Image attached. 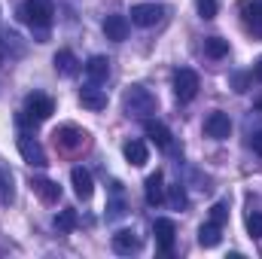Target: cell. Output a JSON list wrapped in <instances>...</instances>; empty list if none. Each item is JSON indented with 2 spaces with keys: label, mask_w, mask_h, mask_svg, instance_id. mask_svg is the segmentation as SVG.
<instances>
[{
  "label": "cell",
  "mask_w": 262,
  "mask_h": 259,
  "mask_svg": "<svg viewBox=\"0 0 262 259\" xmlns=\"http://www.w3.org/2000/svg\"><path fill=\"white\" fill-rule=\"evenodd\" d=\"M122 110L134 119H146L149 113H156V98L143 85H128L125 95H122Z\"/></svg>",
  "instance_id": "cell-1"
},
{
  "label": "cell",
  "mask_w": 262,
  "mask_h": 259,
  "mask_svg": "<svg viewBox=\"0 0 262 259\" xmlns=\"http://www.w3.org/2000/svg\"><path fill=\"white\" fill-rule=\"evenodd\" d=\"M52 15H55L52 0H25L18 6V18L25 25H31V28H49L52 25Z\"/></svg>",
  "instance_id": "cell-2"
},
{
  "label": "cell",
  "mask_w": 262,
  "mask_h": 259,
  "mask_svg": "<svg viewBox=\"0 0 262 259\" xmlns=\"http://www.w3.org/2000/svg\"><path fill=\"white\" fill-rule=\"evenodd\" d=\"M55 113V101L49 95H28L25 101V110H21V122H46L49 116Z\"/></svg>",
  "instance_id": "cell-3"
},
{
  "label": "cell",
  "mask_w": 262,
  "mask_h": 259,
  "mask_svg": "<svg viewBox=\"0 0 262 259\" xmlns=\"http://www.w3.org/2000/svg\"><path fill=\"white\" fill-rule=\"evenodd\" d=\"M52 137H55V146L64 149V153H76V149H82L89 143V134L82 128H76V125H61Z\"/></svg>",
  "instance_id": "cell-4"
},
{
  "label": "cell",
  "mask_w": 262,
  "mask_h": 259,
  "mask_svg": "<svg viewBox=\"0 0 262 259\" xmlns=\"http://www.w3.org/2000/svg\"><path fill=\"white\" fill-rule=\"evenodd\" d=\"M198 89H201V82H198L195 70L180 67V70L174 73V95H177L180 101H192V98L198 95Z\"/></svg>",
  "instance_id": "cell-5"
},
{
  "label": "cell",
  "mask_w": 262,
  "mask_h": 259,
  "mask_svg": "<svg viewBox=\"0 0 262 259\" xmlns=\"http://www.w3.org/2000/svg\"><path fill=\"white\" fill-rule=\"evenodd\" d=\"M162 15H165V6H159V3H134L131 6V25H137V28H152L162 21Z\"/></svg>",
  "instance_id": "cell-6"
},
{
  "label": "cell",
  "mask_w": 262,
  "mask_h": 259,
  "mask_svg": "<svg viewBox=\"0 0 262 259\" xmlns=\"http://www.w3.org/2000/svg\"><path fill=\"white\" fill-rule=\"evenodd\" d=\"M18 153H21V159H25L28 165H34V168H46V165H49L46 149H43L40 140L31 137V134H21V137H18Z\"/></svg>",
  "instance_id": "cell-7"
},
{
  "label": "cell",
  "mask_w": 262,
  "mask_h": 259,
  "mask_svg": "<svg viewBox=\"0 0 262 259\" xmlns=\"http://www.w3.org/2000/svg\"><path fill=\"white\" fill-rule=\"evenodd\" d=\"M238 9H241V18H244L247 31L256 40H262V0H241Z\"/></svg>",
  "instance_id": "cell-8"
},
{
  "label": "cell",
  "mask_w": 262,
  "mask_h": 259,
  "mask_svg": "<svg viewBox=\"0 0 262 259\" xmlns=\"http://www.w3.org/2000/svg\"><path fill=\"white\" fill-rule=\"evenodd\" d=\"M152 235H156V244H159L165 253H171V247H174V238H177V226H174V220H168V217H159V220L152 223Z\"/></svg>",
  "instance_id": "cell-9"
},
{
  "label": "cell",
  "mask_w": 262,
  "mask_h": 259,
  "mask_svg": "<svg viewBox=\"0 0 262 259\" xmlns=\"http://www.w3.org/2000/svg\"><path fill=\"white\" fill-rule=\"evenodd\" d=\"M204 134L207 137H213V140H226L229 134H232V119H229V113H210L207 119H204Z\"/></svg>",
  "instance_id": "cell-10"
},
{
  "label": "cell",
  "mask_w": 262,
  "mask_h": 259,
  "mask_svg": "<svg viewBox=\"0 0 262 259\" xmlns=\"http://www.w3.org/2000/svg\"><path fill=\"white\" fill-rule=\"evenodd\" d=\"M140 247H143V241L137 238V232H134V229H119V232L113 235V250H116V253H122V256L140 253Z\"/></svg>",
  "instance_id": "cell-11"
},
{
  "label": "cell",
  "mask_w": 262,
  "mask_h": 259,
  "mask_svg": "<svg viewBox=\"0 0 262 259\" xmlns=\"http://www.w3.org/2000/svg\"><path fill=\"white\" fill-rule=\"evenodd\" d=\"M79 104L85 107V110H104L107 107V95L98 89V82H89V85H82L79 89Z\"/></svg>",
  "instance_id": "cell-12"
},
{
  "label": "cell",
  "mask_w": 262,
  "mask_h": 259,
  "mask_svg": "<svg viewBox=\"0 0 262 259\" xmlns=\"http://www.w3.org/2000/svg\"><path fill=\"white\" fill-rule=\"evenodd\" d=\"M31 189L40 195L46 204H55L61 198V186L55 180H49V177H31Z\"/></svg>",
  "instance_id": "cell-13"
},
{
  "label": "cell",
  "mask_w": 262,
  "mask_h": 259,
  "mask_svg": "<svg viewBox=\"0 0 262 259\" xmlns=\"http://www.w3.org/2000/svg\"><path fill=\"white\" fill-rule=\"evenodd\" d=\"M104 34H107V40H113V43L128 40V18H125V15H107V18H104Z\"/></svg>",
  "instance_id": "cell-14"
},
{
  "label": "cell",
  "mask_w": 262,
  "mask_h": 259,
  "mask_svg": "<svg viewBox=\"0 0 262 259\" xmlns=\"http://www.w3.org/2000/svg\"><path fill=\"white\" fill-rule=\"evenodd\" d=\"M143 195H146V204H152V207L165 201V177H162V171H156V174L146 177V183H143Z\"/></svg>",
  "instance_id": "cell-15"
},
{
  "label": "cell",
  "mask_w": 262,
  "mask_h": 259,
  "mask_svg": "<svg viewBox=\"0 0 262 259\" xmlns=\"http://www.w3.org/2000/svg\"><path fill=\"white\" fill-rule=\"evenodd\" d=\"M70 180H73V192L79 195L82 201L92 198V192H95V180H92V174H89L85 168H73V171H70Z\"/></svg>",
  "instance_id": "cell-16"
},
{
  "label": "cell",
  "mask_w": 262,
  "mask_h": 259,
  "mask_svg": "<svg viewBox=\"0 0 262 259\" xmlns=\"http://www.w3.org/2000/svg\"><path fill=\"white\" fill-rule=\"evenodd\" d=\"M143 131H146V137L156 146H162V149L171 146V131H168V125H162L159 119H143Z\"/></svg>",
  "instance_id": "cell-17"
},
{
  "label": "cell",
  "mask_w": 262,
  "mask_h": 259,
  "mask_svg": "<svg viewBox=\"0 0 262 259\" xmlns=\"http://www.w3.org/2000/svg\"><path fill=\"white\" fill-rule=\"evenodd\" d=\"M85 76H89V82H107V76H110V61H107L104 55H92V58L85 61Z\"/></svg>",
  "instance_id": "cell-18"
},
{
  "label": "cell",
  "mask_w": 262,
  "mask_h": 259,
  "mask_svg": "<svg viewBox=\"0 0 262 259\" xmlns=\"http://www.w3.org/2000/svg\"><path fill=\"white\" fill-rule=\"evenodd\" d=\"M122 153H125L128 165H134V168H140V165H146V162H149V149H146V143H143V140H128V143L122 146Z\"/></svg>",
  "instance_id": "cell-19"
},
{
  "label": "cell",
  "mask_w": 262,
  "mask_h": 259,
  "mask_svg": "<svg viewBox=\"0 0 262 259\" xmlns=\"http://www.w3.org/2000/svg\"><path fill=\"white\" fill-rule=\"evenodd\" d=\"M52 64H55V70H58L61 76H73V73L79 70V61H76V55H73L70 49H58L55 58H52Z\"/></svg>",
  "instance_id": "cell-20"
},
{
  "label": "cell",
  "mask_w": 262,
  "mask_h": 259,
  "mask_svg": "<svg viewBox=\"0 0 262 259\" xmlns=\"http://www.w3.org/2000/svg\"><path fill=\"white\" fill-rule=\"evenodd\" d=\"M220 229H223V226H216V223L207 220V223L198 229V244H201V247H216V244H220Z\"/></svg>",
  "instance_id": "cell-21"
},
{
  "label": "cell",
  "mask_w": 262,
  "mask_h": 259,
  "mask_svg": "<svg viewBox=\"0 0 262 259\" xmlns=\"http://www.w3.org/2000/svg\"><path fill=\"white\" fill-rule=\"evenodd\" d=\"M204 55H207V58H226V55H229V40H223V37H207V40H204Z\"/></svg>",
  "instance_id": "cell-22"
},
{
  "label": "cell",
  "mask_w": 262,
  "mask_h": 259,
  "mask_svg": "<svg viewBox=\"0 0 262 259\" xmlns=\"http://www.w3.org/2000/svg\"><path fill=\"white\" fill-rule=\"evenodd\" d=\"M113 189H116V198H113V201H107V223H113V220L125 217V201H122V195H119V183H113Z\"/></svg>",
  "instance_id": "cell-23"
},
{
  "label": "cell",
  "mask_w": 262,
  "mask_h": 259,
  "mask_svg": "<svg viewBox=\"0 0 262 259\" xmlns=\"http://www.w3.org/2000/svg\"><path fill=\"white\" fill-rule=\"evenodd\" d=\"M55 229H58V232H73V229H76V210H73V207L58 210V217H55Z\"/></svg>",
  "instance_id": "cell-24"
},
{
  "label": "cell",
  "mask_w": 262,
  "mask_h": 259,
  "mask_svg": "<svg viewBox=\"0 0 262 259\" xmlns=\"http://www.w3.org/2000/svg\"><path fill=\"white\" fill-rule=\"evenodd\" d=\"M247 232H250V238H262V213L259 210L247 213Z\"/></svg>",
  "instance_id": "cell-25"
},
{
  "label": "cell",
  "mask_w": 262,
  "mask_h": 259,
  "mask_svg": "<svg viewBox=\"0 0 262 259\" xmlns=\"http://www.w3.org/2000/svg\"><path fill=\"white\" fill-rule=\"evenodd\" d=\"M226 217H229V204H226V201H216V204L210 207V223L223 226V223H226Z\"/></svg>",
  "instance_id": "cell-26"
},
{
  "label": "cell",
  "mask_w": 262,
  "mask_h": 259,
  "mask_svg": "<svg viewBox=\"0 0 262 259\" xmlns=\"http://www.w3.org/2000/svg\"><path fill=\"white\" fill-rule=\"evenodd\" d=\"M195 6H198V15L201 18H216V0H195Z\"/></svg>",
  "instance_id": "cell-27"
},
{
  "label": "cell",
  "mask_w": 262,
  "mask_h": 259,
  "mask_svg": "<svg viewBox=\"0 0 262 259\" xmlns=\"http://www.w3.org/2000/svg\"><path fill=\"white\" fill-rule=\"evenodd\" d=\"M168 198H171V204H174V207H186V204H189V198H186V189H183L180 183H177V186H171Z\"/></svg>",
  "instance_id": "cell-28"
},
{
  "label": "cell",
  "mask_w": 262,
  "mask_h": 259,
  "mask_svg": "<svg viewBox=\"0 0 262 259\" xmlns=\"http://www.w3.org/2000/svg\"><path fill=\"white\" fill-rule=\"evenodd\" d=\"M232 82H235V92H247V82H250V79H247L244 73H235V79H232Z\"/></svg>",
  "instance_id": "cell-29"
},
{
  "label": "cell",
  "mask_w": 262,
  "mask_h": 259,
  "mask_svg": "<svg viewBox=\"0 0 262 259\" xmlns=\"http://www.w3.org/2000/svg\"><path fill=\"white\" fill-rule=\"evenodd\" d=\"M250 146H253V153H259L262 156V131H256V134L250 137Z\"/></svg>",
  "instance_id": "cell-30"
},
{
  "label": "cell",
  "mask_w": 262,
  "mask_h": 259,
  "mask_svg": "<svg viewBox=\"0 0 262 259\" xmlns=\"http://www.w3.org/2000/svg\"><path fill=\"white\" fill-rule=\"evenodd\" d=\"M253 76H256V79L262 82V58L256 61V64H253Z\"/></svg>",
  "instance_id": "cell-31"
},
{
  "label": "cell",
  "mask_w": 262,
  "mask_h": 259,
  "mask_svg": "<svg viewBox=\"0 0 262 259\" xmlns=\"http://www.w3.org/2000/svg\"><path fill=\"white\" fill-rule=\"evenodd\" d=\"M256 107H259V110H262V98H259V101H256Z\"/></svg>",
  "instance_id": "cell-32"
},
{
  "label": "cell",
  "mask_w": 262,
  "mask_h": 259,
  "mask_svg": "<svg viewBox=\"0 0 262 259\" xmlns=\"http://www.w3.org/2000/svg\"><path fill=\"white\" fill-rule=\"evenodd\" d=\"M0 64H3V55H0Z\"/></svg>",
  "instance_id": "cell-33"
}]
</instances>
